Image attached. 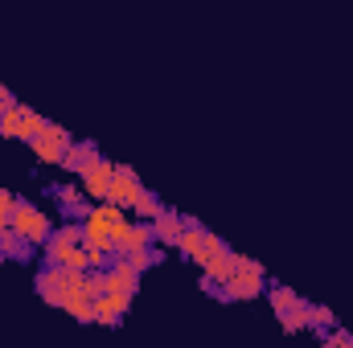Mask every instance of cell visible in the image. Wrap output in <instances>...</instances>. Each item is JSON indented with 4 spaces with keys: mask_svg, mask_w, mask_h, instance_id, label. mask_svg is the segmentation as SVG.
Masks as SVG:
<instances>
[{
    "mask_svg": "<svg viewBox=\"0 0 353 348\" xmlns=\"http://www.w3.org/2000/svg\"><path fill=\"white\" fill-rule=\"evenodd\" d=\"M29 254H33V242H29V238H21V234H17V230L8 226V230L0 234V259L25 262V259H29Z\"/></svg>",
    "mask_w": 353,
    "mask_h": 348,
    "instance_id": "obj_13",
    "label": "cell"
},
{
    "mask_svg": "<svg viewBox=\"0 0 353 348\" xmlns=\"http://www.w3.org/2000/svg\"><path fill=\"white\" fill-rule=\"evenodd\" d=\"M111 173H115V164H111L107 156L90 160L87 168L79 173V184H83V193H87L90 201H107V188H111Z\"/></svg>",
    "mask_w": 353,
    "mask_h": 348,
    "instance_id": "obj_9",
    "label": "cell"
},
{
    "mask_svg": "<svg viewBox=\"0 0 353 348\" xmlns=\"http://www.w3.org/2000/svg\"><path fill=\"white\" fill-rule=\"evenodd\" d=\"M140 188H144V180L132 173L128 164H115V173H111V188H107V201H115V205H123V209H132V201L140 197Z\"/></svg>",
    "mask_w": 353,
    "mask_h": 348,
    "instance_id": "obj_10",
    "label": "cell"
},
{
    "mask_svg": "<svg viewBox=\"0 0 353 348\" xmlns=\"http://www.w3.org/2000/svg\"><path fill=\"white\" fill-rule=\"evenodd\" d=\"M58 201H62V205H66V213H74V217H83V213L90 209L83 184H62V188H58Z\"/></svg>",
    "mask_w": 353,
    "mask_h": 348,
    "instance_id": "obj_16",
    "label": "cell"
},
{
    "mask_svg": "<svg viewBox=\"0 0 353 348\" xmlns=\"http://www.w3.org/2000/svg\"><path fill=\"white\" fill-rule=\"evenodd\" d=\"M292 303H300V295H296L292 287H271V307H275V316H279V312H288Z\"/></svg>",
    "mask_w": 353,
    "mask_h": 348,
    "instance_id": "obj_18",
    "label": "cell"
},
{
    "mask_svg": "<svg viewBox=\"0 0 353 348\" xmlns=\"http://www.w3.org/2000/svg\"><path fill=\"white\" fill-rule=\"evenodd\" d=\"M308 316H312V328H333V320H337V316H333L329 307H321V303H312Z\"/></svg>",
    "mask_w": 353,
    "mask_h": 348,
    "instance_id": "obj_20",
    "label": "cell"
},
{
    "mask_svg": "<svg viewBox=\"0 0 353 348\" xmlns=\"http://www.w3.org/2000/svg\"><path fill=\"white\" fill-rule=\"evenodd\" d=\"M103 152H99V144L94 140H74L70 144V152H66V160H62V168H70V173H83L90 160H99Z\"/></svg>",
    "mask_w": 353,
    "mask_h": 348,
    "instance_id": "obj_12",
    "label": "cell"
},
{
    "mask_svg": "<svg viewBox=\"0 0 353 348\" xmlns=\"http://www.w3.org/2000/svg\"><path fill=\"white\" fill-rule=\"evenodd\" d=\"M12 102V94H8V87H0V115H4V107Z\"/></svg>",
    "mask_w": 353,
    "mask_h": 348,
    "instance_id": "obj_22",
    "label": "cell"
},
{
    "mask_svg": "<svg viewBox=\"0 0 353 348\" xmlns=\"http://www.w3.org/2000/svg\"><path fill=\"white\" fill-rule=\"evenodd\" d=\"M181 230H185V217H181V213H173V209H161V217H152V234H157V246H176Z\"/></svg>",
    "mask_w": 353,
    "mask_h": 348,
    "instance_id": "obj_11",
    "label": "cell"
},
{
    "mask_svg": "<svg viewBox=\"0 0 353 348\" xmlns=\"http://www.w3.org/2000/svg\"><path fill=\"white\" fill-rule=\"evenodd\" d=\"M123 217H128V209H123V205H115V201H94L87 213H83V238L107 246V234H111Z\"/></svg>",
    "mask_w": 353,
    "mask_h": 348,
    "instance_id": "obj_7",
    "label": "cell"
},
{
    "mask_svg": "<svg viewBox=\"0 0 353 348\" xmlns=\"http://www.w3.org/2000/svg\"><path fill=\"white\" fill-rule=\"evenodd\" d=\"M325 340H329L333 348H353V336H345V332H329Z\"/></svg>",
    "mask_w": 353,
    "mask_h": 348,
    "instance_id": "obj_21",
    "label": "cell"
},
{
    "mask_svg": "<svg viewBox=\"0 0 353 348\" xmlns=\"http://www.w3.org/2000/svg\"><path fill=\"white\" fill-rule=\"evenodd\" d=\"M161 209H165V205H161V197H157L152 188H140V197L132 201V209H128V213H132V217H140V221H152V217H161Z\"/></svg>",
    "mask_w": 353,
    "mask_h": 348,
    "instance_id": "obj_14",
    "label": "cell"
},
{
    "mask_svg": "<svg viewBox=\"0 0 353 348\" xmlns=\"http://www.w3.org/2000/svg\"><path fill=\"white\" fill-rule=\"evenodd\" d=\"M46 262L54 266H87V246H83V226H58L46 238Z\"/></svg>",
    "mask_w": 353,
    "mask_h": 348,
    "instance_id": "obj_3",
    "label": "cell"
},
{
    "mask_svg": "<svg viewBox=\"0 0 353 348\" xmlns=\"http://www.w3.org/2000/svg\"><path fill=\"white\" fill-rule=\"evenodd\" d=\"M12 201H17V197H12L8 188H0V234L12 226Z\"/></svg>",
    "mask_w": 353,
    "mask_h": 348,
    "instance_id": "obj_19",
    "label": "cell"
},
{
    "mask_svg": "<svg viewBox=\"0 0 353 348\" xmlns=\"http://www.w3.org/2000/svg\"><path fill=\"white\" fill-rule=\"evenodd\" d=\"M70 144H74V135H70L62 123H54V119H46V127L29 140V148H33V156H37L41 164H62L66 152H70Z\"/></svg>",
    "mask_w": 353,
    "mask_h": 348,
    "instance_id": "obj_4",
    "label": "cell"
},
{
    "mask_svg": "<svg viewBox=\"0 0 353 348\" xmlns=\"http://www.w3.org/2000/svg\"><path fill=\"white\" fill-rule=\"evenodd\" d=\"M308 307L312 303H292L288 312H279V324H283V332H300V328H312V316H308Z\"/></svg>",
    "mask_w": 353,
    "mask_h": 348,
    "instance_id": "obj_15",
    "label": "cell"
},
{
    "mask_svg": "<svg viewBox=\"0 0 353 348\" xmlns=\"http://www.w3.org/2000/svg\"><path fill=\"white\" fill-rule=\"evenodd\" d=\"M263 291H267V270L255 259L239 254V266H234L222 283H214L210 295H218V299H226V303H247V299H259Z\"/></svg>",
    "mask_w": 353,
    "mask_h": 348,
    "instance_id": "obj_2",
    "label": "cell"
},
{
    "mask_svg": "<svg viewBox=\"0 0 353 348\" xmlns=\"http://www.w3.org/2000/svg\"><path fill=\"white\" fill-rule=\"evenodd\" d=\"M37 295L54 307H66L70 299L87 295V266H54L46 262L37 274Z\"/></svg>",
    "mask_w": 353,
    "mask_h": 348,
    "instance_id": "obj_1",
    "label": "cell"
},
{
    "mask_svg": "<svg viewBox=\"0 0 353 348\" xmlns=\"http://www.w3.org/2000/svg\"><path fill=\"white\" fill-rule=\"evenodd\" d=\"M132 291H99L94 295V324H119L123 316H128V307H132Z\"/></svg>",
    "mask_w": 353,
    "mask_h": 348,
    "instance_id": "obj_8",
    "label": "cell"
},
{
    "mask_svg": "<svg viewBox=\"0 0 353 348\" xmlns=\"http://www.w3.org/2000/svg\"><path fill=\"white\" fill-rule=\"evenodd\" d=\"M41 127H46V115H37L33 107H25V102H17V98H12V102L4 107V115H0V135H4V140H25V144H29Z\"/></svg>",
    "mask_w": 353,
    "mask_h": 348,
    "instance_id": "obj_5",
    "label": "cell"
},
{
    "mask_svg": "<svg viewBox=\"0 0 353 348\" xmlns=\"http://www.w3.org/2000/svg\"><path fill=\"white\" fill-rule=\"evenodd\" d=\"M12 230H17L21 238H29L33 246H46V238L54 234L50 217H46L33 201H25V197H17V201H12Z\"/></svg>",
    "mask_w": 353,
    "mask_h": 348,
    "instance_id": "obj_6",
    "label": "cell"
},
{
    "mask_svg": "<svg viewBox=\"0 0 353 348\" xmlns=\"http://www.w3.org/2000/svg\"><path fill=\"white\" fill-rule=\"evenodd\" d=\"M62 312H66V316H74L79 324H94V295H79V299H70Z\"/></svg>",
    "mask_w": 353,
    "mask_h": 348,
    "instance_id": "obj_17",
    "label": "cell"
}]
</instances>
